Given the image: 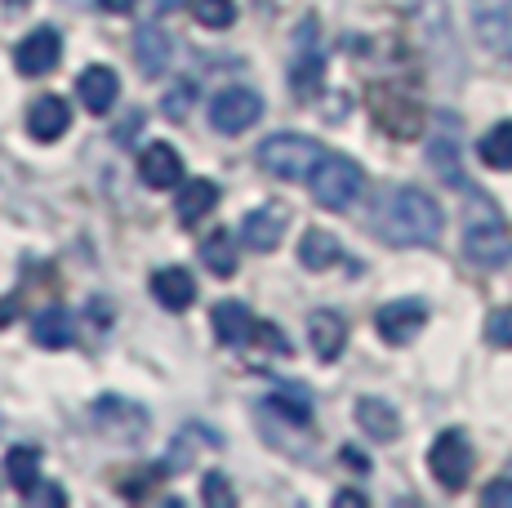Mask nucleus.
<instances>
[{
  "mask_svg": "<svg viewBox=\"0 0 512 508\" xmlns=\"http://www.w3.org/2000/svg\"><path fill=\"white\" fill-rule=\"evenodd\" d=\"M192 14H196V23L210 27V32H223V27L236 23V5H232V0H196Z\"/></svg>",
  "mask_w": 512,
  "mask_h": 508,
  "instance_id": "obj_28",
  "label": "nucleus"
},
{
  "mask_svg": "<svg viewBox=\"0 0 512 508\" xmlns=\"http://www.w3.org/2000/svg\"><path fill=\"white\" fill-rule=\"evenodd\" d=\"M321 72H326V63H321V50H317V23H303L299 36H294V63H290V90L299 103H312L321 94Z\"/></svg>",
  "mask_w": 512,
  "mask_h": 508,
  "instance_id": "obj_7",
  "label": "nucleus"
},
{
  "mask_svg": "<svg viewBox=\"0 0 512 508\" xmlns=\"http://www.w3.org/2000/svg\"><path fill=\"white\" fill-rule=\"evenodd\" d=\"M308 183H312L317 205H326V210H348V205H357L361 188H366V174H361V165L348 161V156L326 152Z\"/></svg>",
  "mask_w": 512,
  "mask_h": 508,
  "instance_id": "obj_4",
  "label": "nucleus"
},
{
  "mask_svg": "<svg viewBox=\"0 0 512 508\" xmlns=\"http://www.w3.org/2000/svg\"><path fill=\"white\" fill-rule=\"evenodd\" d=\"M472 27L490 54L512 58V0H472Z\"/></svg>",
  "mask_w": 512,
  "mask_h": 508,
  "instance_id": "obj_8",
  "label": "nucleus"
},
{
  "mask_svg": "<svg viewBox=\"0 0 512 508\" xmlns=\"http://www.w3.org/2000/svg\"><path fill=\"white\" fill-rule=\"evenodd\" d=\"M67 125H72V107H67V99H58V94L36 99L32 112H27V134H32V139H41V143L63 139Z\"/></svg>",
  "mask_w": 512,
  "mask_h": 508,
  "instance_id": "obj_14",
  "label": "nucleus"
},
{
  "mask_svg": "<svg viewBox=\"0 0 512 508\" xmlns=\"http://www.w3.org/2000/svg\"><path fill=\"white\" fill-rule=\"evenodd\" d=\"M5 473H9V486L32 500V491L41 486V451L36 446H14L5 455Z\"/></svg>",
  "mask_w": 512,
  "mask_h": 508,
  "instance_id": "obj_21",
  "label": "nucleus"
},
{
  "mask_svg": "<svg viewBox=\"0 0 512 508\" xmlns=\"http://www.w3.org/2000/svg\"><path fill=\"white\" fill-rule=\"evenodd\" d=\"M98 5H103L107 14H130V9H134V0H98Z\"/></svg>",
  "mask_w": 512,
  "mask_h": 508,
  "instance_id": "obj_36",
  "label": "nucleus"
},
{
  "mask_svg": "<svg viewBox=\"0 0 512 508\" xmlns=\"http://www.w3.org/2000/svg\"><path fill=\"white\" fill-rule=\"evenodd\" d=\"M32 335H36V344H41V348H72V344H76L72 312H67V308H45V312H36Z\"/></svg>",
  "mask_w": 512,
  "mask_h": 508,
  "instance_id": "obj_22",
  "label": "nucleus"
},
{
  "mask_svg": "<svg viewBox=\"0 0 512 508\" xmlns=\"http://www.w3.org/2000/svg\"><path fill=\"white\" fill-rule=\"evenodd\" d=\"M254 326H259V321L250 317V308H245V304H236V299H228V304L214 308V335H219V344H228V348L250 344Z\"/></svg>",
  "mask_w": 512,
  "mask_h": 508,
  "instance_id": "obj_20",
  "label": "nucleus"
},
{
  "mask_svg": "<svg viewBox=\"0 0 512 508\" xmlns=\"http://www.w3.org/2000/svg\"><path fill=\"white\" fill-rule=\"evenodd\" d=\"M486 339L495 348H512V308H499L495 317L486 321Z\"/></svg>",
  "mask_w": 512,
  "mask_h": 508,
  "instance_id": "obj_32",
  "label": "nucleus"
},
{
  "mask_svg": "<svg viewBox=\"0 0 512 508\" xmlns=\"http://www.w3.org/2000/svg\"><path fill=\"white\" fill-rule=\"evenodd\" d=\"M139 179L156 192H170L183 183V156L170 143H147L139 152Z\"/></svg>",
  "mask_w": 512,
  "mask_h": 508,
  "instance_id": "obj_12",
  "label": "nucleus"
},
{
  "mask_svg": "<svg viewBox=\"0 0 512 508\" xmlns=\"http://www.w3.org/2000/svg\"><path fill=\"white\" fill-rule=\"evenodd\" d=\"M187 0H156V9H161V14H170V9H183Z\"/></svg>",
  "mask_w": 512,
  "mask_h": 508,
  "instance_id": "obj_37",
  "label": "nucleus"
},
{
  "mask_svg": "<svg viewBox=\"0 0 512 508\" xmlns=\"http://www.w3.org/2000/svg\"><path fill=\"white\" fill-rule=\"evenodd\" d=\"M76 94H81V103L90 107L94 116H103V112H112L116 94H121V81H116L112 67H85L81 81H76Z\"/></svg>",
  "mask_w": 512,
  "mask_h": 508,
  "instance_id": "obj_18",
  "label": "nucleus"
},
{
  "mask_svg": "<svg viewBox=\"0 0 512 508\" xmlns=\"http://www.w3.org/2000/svg\"><path fill=\"white\" fill-rule=\"evenodd\" d=\"M214 205H219V183L192 179V183H183V188H179V219L183 223H201Z\"/></svg>",
  "mask_w": 512,
  "mask_h": 508,
  "instance_id": "obj_24",
  "label": "nucleus"
},
{
  "mask_svg": "<svg viewBox=\"0 0 512 508\" xmlns=\"http://www.w3.org/2000/svg\"><path fill=\"white\" fill-rule=\"evenodd\" d=\"M366 99H370V112L383 134H392V139H419L423 134V107L415 94L401 90L397 81H374Z\"/></svg>",
  "mask_w": 512,
  "mask_h": 508,
  "instance_id": "obj_3",
  "label": "nucleus"
},
{
  "mask_svg": "<svg viewBox=\"0 0 512 508\" xmlns=\"http://www.w3.org/2000/svg\"><path fill=\"white\" fill-rule=\"evenodd\" d=\"M326 148L303 134H272L259 148V165L272 174V179H312V170L321 165Z\"/></svg>",
  "mask_w": 512,
  "mask_h": 508,
  "instance_id": "obj_5",
  "label": "nucleus"
},
{
  "mask_svg": "<svg viewBox=\"0 0 512 508\" xmlns=\"http://www.w3.org/2000/svg\"><path fill=\"white\" fill-rule=\"evenodd\" d=\"M428 473L437 477V486L441 491H464L468 486V477H472V446H468V437L464 433H441L437 442H432V451H428Z\"/></svg>",
  "mask_w": 512,
  "mask_h": 508,
  "instance_id": "obj_6",
  "label": "nucleus"
},
{
  "mask_svg": "<svg viewBox=\"0 0 512 508\" xmlns=\"http://www.w3.org/2000/svg\"><path fill=\"white\" fill-rule=\"evenodd\" d=\"M357 424L366 428L374 442H397V433H401L397 410H392L388 402H379V397H361L357 402Z\"/></svg>",
  "mask_w": 512,
  "mask_h": 508,
  "instance_id": "obj_23",
  "label": "nucleus"
},
{
  "mask_svg": "<svg viewBox=\"0 0 512 508\" xmlns=\"http://www.w3.org/2000/svg\"><path fill=\"white\" fill-rule=\"evenodd\" d=\"M32 500H41V504H67V491H63V486H36Z\"/></svg>",
  "mask_w": 512,
  "mask_h": 508,
  "instance_id": "obj_34",
  "label": "nucleus"
},
{
  "mask_svg": "<svg viewBox=\"0 0 512 508\" xmlns=\"http://www.w3.org/2000/svg\"><path fill=\"white\" fill-rule=\"evenodd\" d=\"M285 232V205H259L254 214H245L241 223V241L250 250H277Z\"/></svg>",
  "mask_w": 512,
  "mask_h": 508,
  "instance_id": "obj_15",
  "label": "nucleus"
},
{
  "mask_svg": "<svg viewBox=\"0 0 512 508\" xmlns=\"http://www.w3.org/2000/svg\"><path fill=\"white\" fill-rule=\"evenodd\" d=\"M94 424L103 428L112 442H143L147 433V410L125 402V397H98L94 402Z\"/></svg>",
  "mask_w": 512,
  "mask_h": 508,
  "instance_id": "obj_9",
  "label": "nucleus"
},
{
  "mask_svg": "<svg viewBox=\"0 0 512 508\" xmlns=\"http://www.w3.org/2000/svg\"><path fill=\"white\" fill-rule=\"evenodd\" d=\"M58 58H63V41H58L54 27H41V32H32L23 45L14 50V63L23 76H45L58 67Z\"/></svg>",
  "mask_w": 512,
  "mask_h": 508,
  "instance_id": "obj_13",
  "label": "nucleus"
},
{
  "mask_svg": "<svg viewBox=\"0 0 512 508\" xmlns=\"http://www.w3.org/2000/svg\"><path fill=\"white\" fill-rule=\"evenodd\" d=\"M201 259H205V268H210L214 277H232V272H236V241H232V232H210V237H205V246H201Z\"/></svg>",
  "mask_w": 512,
  "mask_h": 508,
  "instance_id": "obj_27",
  "label": "nucleus"
},
{
  "mask_svg": "<svg viewBox=\"0 0 512 508\" xmlns=\"http://www.w3.org/2000/svg\"><path fill=\"white\" fill-rule=\"evenodd\" d=\"M170 473V464H161V468H143V477H125V482H116V491L125 495V500H143L147 491H152L161 477Z\"/></svg>",
  "mask_w": 512,
  "mask_h": 508,
  "instance_id": "obj_29",
  "label": "nucleus"
},
{
  "mask_svg": "<svg viewBox=\"0 0 512 508\" xmlns=\"http://www.w3.org/2000/svg\"><path fill=\"white\" fill-rule=\"evenodd\" d=\"M481 504H512V482H490L481 491Z\"/></svg>",
  "mask_w": 512,
  "mask_h": 508,
  "instance_id": "obj_33",
  "label": "nucleus"
},
{
  "mask_svg": "<svg viewBox=\"0 0 512 508\" xmlns=\"http://www.w3.org/2000/svg\"><path fill=\"white\" fill-rule=\"evenodd\" d=\"M201 500L210 504V508H232V504H236V495H232L228 477H223V473H205V482H201Z\"/></svg>",
  "mask_w": 512,
  "mask_h": 508,
  "instance_id": "obj_30",
  "label": "nucleus"
},
{
  "mask_svg": "<svg viewBox=\"0 0 512 508\" xmlns=\"http://www.w3.org/2000/svg\"><path fill=\"white\" fill-rule=\"evenodd\" d=\"M308 339H312V353L321 361H334L343 353V344H348V321L339 317V312L321 308L308 317Z\"/></svg>",
  "mask_w": 512,
  "mask_h": 508,
  "instance_id": "obj_16",
  "label": "nucleus"
},
{
  "mask_svg": "<svg viewBox=\"0 0 512 508\" xmlns=\"http://www.w3.org/2000/svg\"><path fill=\"white\" fill-rule=\"evenodd\" d=\"M192 94H196V90H192V81H179L170 94H165L161 107H165V112H170V121H183V116H187V107H192Z\"/></svg>",
  "mask_w": 512,
  "mask_h": 508,
  "instance_id": "obj_31",
  "label": "nucleus"
},
{
  "mask_svg": "<svg viewBox=\"0 0 512 508\" xmlns=\"http://www.w3.org/2000/svg\"><path fill=\"white\" fill-rule=\"evenodd\" d=\"M392 5H415V0H392Z\"/></svg>",
  "mask_w": 512,
  "mask_h": 508,
  "instance_id": "obj_38",
  "label": "nucleus"
},
{
  "mask_svg": "<svg viewBox=\"0 0 512 508\" xmlns=\"http://www.w3.org/2000/svg\"><path fill=\"white\" fill-rule=\"evenodd\" d=\"M299 259H303V268L308 272H326L330 263L343 259V250H339V241H334L330 232L312 228V232H303V241H299Z\"/></svg>",
  "mask_w": 512,
  "mask_h": 508,
  "instance_id": "obj_25",
  "label": "nucleus"
},
{
  "mask_svg": "<svg viewBox=\"0 0 512 508\" xmlns=\"http://www.w3.org/2000/svg\"><path fill=\"white\" fill-rule=\"evenodd\" d=\"M423 326H428V308L419 299H392L374 312V330L383 344H410Z\"/></svg>",
  "mask_w": 512,
  "mask_h": 508,
  "instance_id": "obj_11",
  "label": "nucleus"
},
{
  "mask_svg": "<svg viewBox=\"0 0 512 508\" xmlns=\"http://www.w3.org/2000/svg\"><path fill=\"white\" fill-rule=\"evenodd\" d=\"M152 295H156V304H161V308L187 312L196 304V281H192V272H187V268H161L152 277Z\"/></svg>",
  "mask_w": 512,
  "mask_h": 508,
  "instance_id": "obj_17",
  "label": "nucleus"
},
{
  "mask_svg": "<svg viewBox=\"0 0 512 508\" xmlns=\"http://www.w3.org/2000/svg\"><path fill=\"white\" fill-rule=\"evenodd\" d=\"M134 58H139V67L147 76H161V72H170L174 41L156 23H147V27H139V36H134Z\"/></svg>",
  "mask_w": 512,
  "mask_h": 508,
  "instance_id": "obj_19",
  "label": "nucleus"
},
{
  "mask_svg": "<svg viewBox=\"0 0 512 508\" xmlns=\"http://www.w3.org/2000/svg\"><path fill=\"white\" fill-rule=\"evenodd\" d=\"M468 197V214H464V250L472 263H481V268H495V263H504L508 254V228L504 219H499V210L481 197L477 188H464Z\"/></svg>",
  "mask_w": 512,
  "mask_h": 508,
  "instance_id": "obj_2",
  "label": "nucleus"
},
{
  "mask_svg": "<svg viewBox=\"0 0 512 508\" xmlns=\"http://www.w3.org/2000/svg\"><path fill=\"white\" fill-rule=\"evenodd\" d=\"M263 116V103L254 90H245V85H232V90H223L219 99L210 103V121L219 134H245L254 121Z\"/></svg>",
  "mask_w": 512,
  "mask_h": 508,
  "instance_id": "obj_10",
  "label": "nucleus"
},
{
  "mask_svg": "<svg viewBox=\"0 0 512 508\" xmlns=\"http://www.w3.org/2000/svg\"><path fill=\"white\" fill-rule=\"evenodd\" d=\"M334 504H339V508H348V504H366V495H361V491H339V495H334Z\"/></svg>",
  "mask_w": 512,
  "mask_h": 508,
  "instance_id": "obj_35",
  "label": "nucleus"
},
{
  "mask_svg": "<svg viewBox=\"0 0 512 508\" xmlns=\"http://www.w3.org/2000/svg\"><path fill=\"white\" fill-rule=\"evenodd\" d=\"M374 232L388 246H437L446 232L441 205L419 188H388L374 205Z\"/></svg>",
  "mask_w": 512,
  "mask_h": 508,
  "instance_id": "obj_1",
  "label": "nucleus"
},
{
  "mask_svg": "<svg viewBox=\"0 0 512 508\" xmlns=\"http://www.w3.org/2000/svg\"><path fill=\"white\" fill-rule=\"evenodd\" d=\"M477 156L486 170H512V121L490 125L486 139L477 143Z\"/></svg>",
  "mask_w": 512,
  "mask_h": 508,
  "instance_id": "obj_26",
  "label": "nucleus"
}]
</instances>
